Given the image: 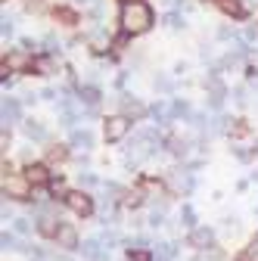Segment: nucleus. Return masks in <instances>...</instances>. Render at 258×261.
Instances as JSON below:
<instances>
[{
    "label": "nucleus",
    "mask_w": 258,
    "mask_h": 261,
    "mask_svg": "<svg viewBox=\"0 0 258 261\" xmlns=\"http://www.w3.org/2000/svg\"><path fill=\"white\" fill-rule=\"evenodd\" d=\"M118 22H121L124 35H143V31H149V25H152V10L146 4H121Z\"/></svg>",
    "instance_id": "1"
},
{
    "label": "nucleus",
    "mask_w": 258,
    "mask_h": 261,
    "mask_svg": "<svg viewBox=\"0 0 258 261\" xmlns=\"http://www.w3.org/2000/svg\"><path fill=\"white\" fill-rule=\"evenodd\" d=\"M127 130H131V118H127V115H112L103 124V137H106V143H118Z\"/></svg>",
    "instance_id": "2"
},
{
    "label": "nucleus",
    "mask_w": 258,
    "mask_h": 261,
    "mask_svg": "<svg viewBox=\"0 0 258 261\" xmlns=\"http://www.w3.org/2000/svg\"><path fill=\"white\" fill-rule=\"evenodd\" d=\"M4 193L13 199H28L31 196V184L25 180V174H7L4 177Z\"/></svg>",
    "instance_id": "3"
},
{
    "label": "nucleus",
    "mask_w": 258,
    "mask_h": 261,
    "mask_svg": "<svg viewBox=\"0 0 258 261\" xmlns=\"http://www.w3.org/2000/svg\"><path fill=\"white\" fill-rule=\"evenodd\" d=\"M25 69H31V53H28V50H13V53H7L4 72H25Z\"/></svg>",
    "instance_id": "4"
},
{
    "label": "nucleus",
    "mask_w": 258,
    "mask_h": 261,
    "mask_svg": "<svg viewBox=\"0 0 258 261\" xmlns=\"http://www.w3.org/2000/svg\"><path fill=\"white\" fill-rule=\"evenodd\" d=\"M66 202H69V208H72L75 215H81V218H87V215L93 212V202H90L87 193H66Z\"/></svg>",
    "instance_id": "5"
},
{
    "label": "nucleus",
    "mask_w": 258,
    "mask_h": 261,
    "mask_svg": "<svg viewBox=\"0 0 258 261\" xmlns=\"http://www.w3.org/2000/svg\"><path fill=\"white\" fill-rule=\"evenodd\" d=\"M22 174H25V180H28L31 187H44V184H50V171H47V165H28Z\"/></svg>",
    "instance_id": "6"
},
{
    "label": "nucleus",
    "mask_w": 258,
    "mask_h": 261,
    "mask_svg": "<svg viewBox=\"0 0 258 261\" xmlns=\"http://www.w3.org/2000/svg\"><path fill=\"white\" fill-rule=\"evenodd\" d=\"M56 246H62V249H78L81 243H78V233H75V227L62 224V227H59V233H56Z\"/></svg>",
    "instance_id": "7"
},
{
    "label": "nucleus",
    "mask_w": 258,
    "mask_h": 261,
    "mask_svg": "<svg viewBox=\"0 0 258 261\" xmlns=\"http://www.w3.org/2000/svg\"><path fill=\"white\" fill-rule=\"evenodd\" d=\"M59 227H62V224H56V218H50V215L38 218V233H41V237H53V240H56Z\"/></svg>",
    "instance_id": "8"
},
{
    "label": "nucleus",
    "mask_w": 258,
    "mask_h": 261,
    "mask_svg": "<svg viewBox=\"0 0 258 261\" xmlns=\"http://www.w3.org/2000/svg\"><path fill=\"white\" fill-rule=\"evenodd\" d=\"M190 243L196 246V249H205V246H212V230H205V227H196V230L190 233Z\"/></svg>",
    "instance_id": "9"
},
{
    "label": "nucleus",
    "mask_w": 258,
    "mask_h": 261,
    "mask_svg": "<svg viewBox=\"0 0 258 261\" xmlns=\"http://www.w3.org/2000/svg\"><path fill=\"white\" fill-rule=\"evenodd\" d=\"M121 106H124V112H127V115H134V118H143V115H146V106H143V103H137V100H127V96L121 100Z\"/></svg>",
    "instance_id": "10"
},
{
    "label": "nucleus",
    "mask_w": 258,
    "mask_h": 261,
    "mask_svg": "<svg viewBox=\"0 0 258 261\" xmlns=\"http://www.w3.org/2000/svg\"><path fill=\"white\" fill-rule=\"evenodd\" d=\"M25 134H28V137H35V140H44V137H47V130H44V124H38L35 118H31V121H25Z\"/></svg>",
    "instance_id": "11"
},
{
    "label": "nucleus",
    "mask_w": 258,
    "mask_h": 261,
    "mask_svg": "<svg viewBox=\"0 0 258 261\" xmlns=\"http://www.w3.org/2000/svg\"><path fill=\"white\" fill-rule=\"evenodd\" d=\"M221 10L227 13V16H246V10H243L240 0H221Z\"/></svg>",
    "instance_id": "12"
},
{
    "label": "nucleus",
    "mask_w": 258,
    "mask_h": 261,
    "mask_svg": "<svg viewBox=\"0 0 258 261\" xmlns=\"http://www.w3.org/2000/svg\"><path fill=\"white\" fill-rule=\"evenodd\" d=\"M81 103L96 106V103H100V90H96V87H81Z\"/></svg>",
    "instance_id": "13"
},
{
    "label": "nucleus",
    "mask_w": 258,
    "mask_h": 261,
    "mask_svg": "<svg viewBox=\"0 0 258 261\" xmlns=\"http://www.w3.org/2000/svg\"><path fill=\"white\" fill-rule=\"evenodd\" d=\"M4 118H19V103L16 100H4Z\"/></svg>",
    "instance_id": "14"
},
{
    "label": "nucleus",
    "mask_w": 258,
    "mask_h": 261,
    "mask_svg": "<svg viewBox=\"0 0 258 261\" xmlns=\"http://www.w3.org/2000/svg\"><path fill=\"white\" fill-rule=\"evenodd\" d=\"M56 19H62L66 25H75V22H78V16H75L72 10H56Z\"/></svg>",
    "instance_id": "15"
},
{
    "label": "nucleus",
    "mask_w": 258,
    "mask_h": 261,
    "mask_svg": "<svg viewBox=\"0 0 258 261\" xmlns=\"http://www.w3.org/2000/svg\"><path fill=\"white\" fill-rule=\"evenodd\" d=\"M72 143H75V146H81V149H87V146H90V134H87V130H81V134H75V137H72Z\"/></svg>",
    "instance_id": "16"
},
{
    "label": "nucleus",
    "mask_w": 258,
    "mask_h": 261,
    "mask_svg": "<svg viewBox=\"0 0 258 261\" xmlns=\"http://www.w3.org/2000/svg\"><path fill=\"white\" fill-rule=\"evenodd\" d=\"M168 143H171V152H177V155H180V152H187V143H184L180 137H171Z\"/></svg>",
    "instance_id": "17"
},
{
    "label": "nucleus",
    "mask_w": 258,
    "mask_h": 261,
    "mask_svg": "<svg viewBox=\"0 0 258 261\" xmlns=\"http://www.w3.org/2000/svg\"><path fill=\"white\" fill-rule=\"evenodd\" d=\"M38 69H41V75H53V62H50V59H41Z\"/></svg>",
    "instance_id": "18"
},
{
    "label": "nucleus",
    "mask_w": 258,
    "mask_h": 261,
    "mask_svg": "<svg viewBox=\"0 0 258 261\" xmlns=\"http://www.w3.org/2000/svg\"><path fill=\"white\" fill-rule=\"evenodd\" d=\"M131 258H134V261H152V258H149V252H143V249H134V252H131Z\"/></svg>",
    "instance_id": "19"
},
{
    "label": "nucleus",
    "mask_w": 258,
    "mask_h": 261,
    "mask_svg": "<svg viewBox=\"0 0 258 261\" xmlns=\"http://www.w3.org/2000/svg\"><path fill=\"white\" fill-rule=\"evenodd\" d=\"M124 205H140V193L134 190V193H127V199H124Z\"/></svg>",
    "instance_id": "20"
},
{
    "label": "nucleus",
    "mask_w": 258,
    "mask_h": 261,
    "mask_svg": "<svg viewBox=\"0 0 258 261\" xmlns=\"http://www.w3.org/2000/svg\"><path fill=\"white\" fill-rule=\"evenodd\" d=\"M50 159H53V162H56V159H66V149H62V146H53V149H50Z\"/></svg>",
    "instance_id": "21"
},
{
    "label": "nucleus",
    "mask_w": 258,
    "mask_h": 261,
    "mask_svg": "<svg viewBox=\"0 0 258 261\" xmlns=\"http://www.w3.org/2000/svg\"><path fill=\"white\" fill-rule=\"evenodd\" d=\"M16 230H19V233H28V221L19 218V221H16Z\"/></svg>",
    "instance_id": "22"
},
{
    "label": "nucleus",
    "mask_w": 258,
    "mask_h": 261,
    "mask_svg": "<svg viewBox=\"0 0 258 261\" xmlns=\"http://www.w3.org/2000/svg\"><path fill=\"white\" fill-rule=\"evenodd\" d=\"M124 4H143V0H124Z\"/></svg>",
    "instance_id": "23"
},
{
    "label": "nucleus",
    "mask_w": 258,
    "mask_h": 261,
    "mask_svg": "<svg viewBox=\"0 0 258 261\" xmlns=\"http://www.w3.org/2000/svg\"><path fill=\"white\" fill-rule=\"evenodd\" d=\"M218 4H221V0H218Z\"/></svg>",
    "instance_id": "24"
}]
</instances>
